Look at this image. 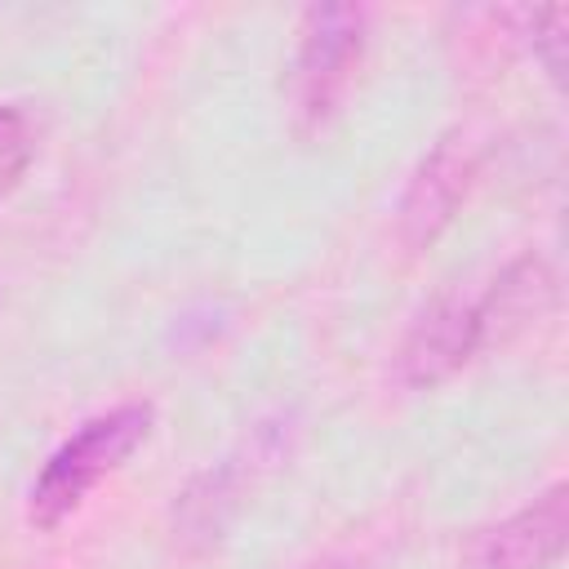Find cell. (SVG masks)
I'll use <instances>...</instances> for the list:
<instances>
[{"label": "cell", "instance_id": "1", "mask_svg": "<svg viewBox=\"0 0 569 569\" xmlns=\"http://www.w3.org/2000/svg\"><path fill=\"white\" fill-rule=\"evenodd\" d=\"M151 405H120L111 413L89 418L71 440H62L49 462L40 467V476L31 480V498H27V520L36 529H53L62 525L84 493L111 476L147 436H151Z\"/></svg>", "mask_w": 569, "mask_h": 569}, {"label": "cell", "instance_id": "2", "mask_svg": "<svg viewBox=\"0 0 569 569\" xmlns=\"http://www.w3.org/2000/svg\"><path fill=\"white\" fill-rule=\"evenodd\" d=\"M360 53H365V9L356 4L307 9L298 67H293V111L302 129L329 124V116L351 89Z\"/></svg>", "mask_w": 569, "mask_h": 569}, {"label": "cell", "instance_id": "3", "mask_svg": "<svg viewBox=\"0 0 569 569\" xmlns=\"http://www.w3.org/2000/svg\"><path fill=\"white\" fill-rule=\"evenodd\" d=\"M480 347H485V333H480L476 302H467V298H440L405 333V342L396 351V378L405 387H418V391L422 387H436V382L453 378Z\"/></svg>", "mask_w": 569, "mask_h": 569}, {"label": "cell", "instance_id": "4", "mask_svg": "<svg viewBox=\"0 0 569 569\" xmlns=\"http://www.w3.org/2000/svg\"><path fill=\"white\" fill-rule=\"evenodd\" d=\"M565 533H569V489L551 485L542 498H533L516 516L485 529L471 551V565L476 569H551L565 551Z\"/></svg>", "mask_w": 569, "mask_h": 569}, {"label": "cell", "instance_id": "5", "mask_svg": "<svg viewBox=\"0 0 569 569\" xmlns=\"http://www.w3.org/2000/svg\"><path fill=\"white\" fill-rule=\"evenodd\" d=\"M471 182V156L458 138H445L431 147V156L418 164L413 182L400 200V236L409 249H427L458 213Z\"/></svg>", "mask_w": 569, "mask_h": 569}, {"label": "cell", "instance_id": "6", "mask_svg": "<svg viewBox=\"0 0 569 569\" xmlns=\"http://www.w3.org/2000/svg\"><path fill=\"white\" fill-rule=\"evenodd\" d=\"M547 302H551V271H547V262H538V258L511 262V267L493 280V289L476 302L485 342L507 338L511 329L538 320V316L547 311Z\"/></svg>", "mask_w": 569, "mask_h": 569}, {"label": "cell", "instance_id": "7", "mask_svg": "<svg viewBox=\"0 0 569 569\" xmlns=\"http://www.w3.org/2000/svg\"><path fill=\"white\" fill-rule=\"evenodd\" d=\"M31 124L18 107H0V196H9L18 187V178L31 164Z\"/></svg>", "mask_w": 569, "mask_h": 569}, {"label": "cell", "instance_id": "8", "mask_svg": "<svg viewBox=\"0 0 569 569\" xmlns=\"http://www.w3.org/2000/svg\"><path fill=\"white\" fill-rule=\"evenodd\" d=\"M520 22L529 27L533 53L551 71V80H560L565 76V9H533V13H520Z\"/></svg>", "mask_w": 569, "mask_h": 569}]
</instances>
